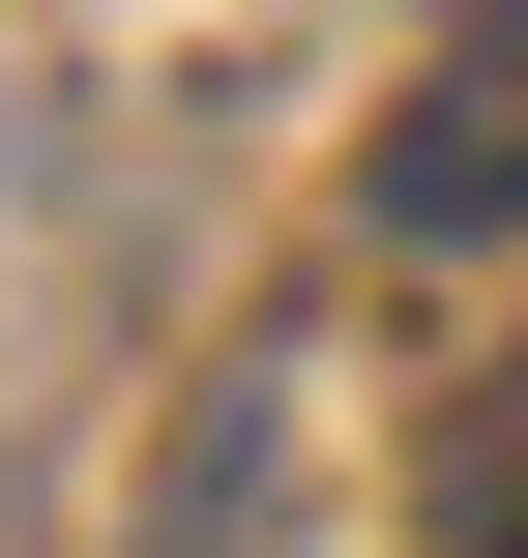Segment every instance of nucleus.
<instances>
[{
	"label": "nucleus",
	"instance_id": "obj_1",
	"mask_svg": "<svg viewBox=\"0 0 528 558\" xmlns=\"http://www.w3.org/2000/svg\"><path fill=\"white\" fill-rule=\"evenodd\" d=\"M412 558H528V353L441 412V471H412Z\"/></svg>",
	"mask_w": 528,
	"mask_h": 558
}]
</instances>
